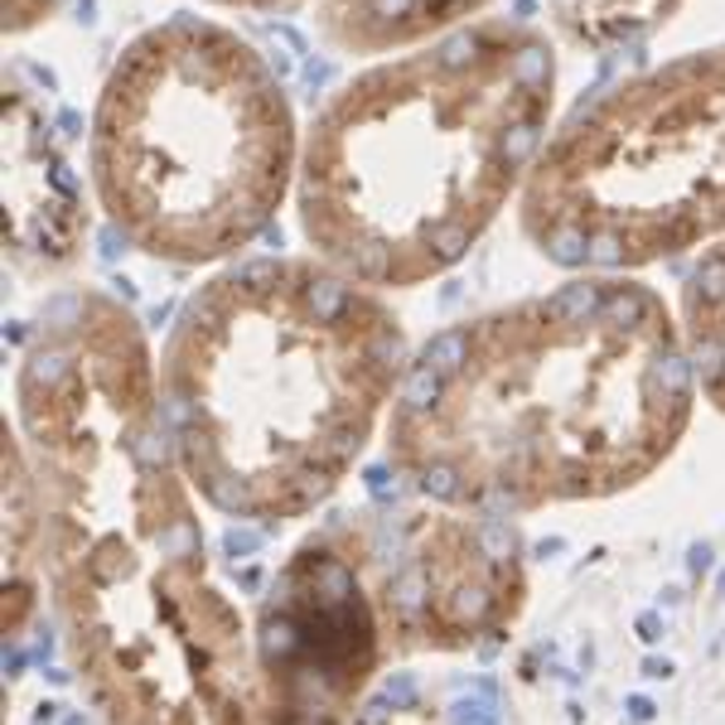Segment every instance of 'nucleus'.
I'll return each instance as SVG.
<instances>
[{"label":"nucleus","instance_id":"obj_4","mask_svg":"<svg viewBox=\"0 0 725 725\" xmlns=\"http://www.w3.org/2000/svg\"><path fill=\"white\" fill-rule=\"evenodd\" d=\"M296 169L281 77L247 39L179 15L141 34L92 122V179L141 252L204 267L267 228Z\"/></svg>","mask_w":725,"mask_h":725},{"label":"nucleus","instance_id":"obj_8","mask_svg":"<svg viewBox=\"0 0 725 725\" xmlns=\"http://www.w3.org/2000/svg\"><path fill=\"white\" fill-rule=\"evenodd\" d=\"M687 363L692 377L716 406H725V247L711 252L687 271Z\"/></svg>","mask_w":725,"mask_h":725},{"label":"nucleus","instance_id":"obj_6","mask_svg":"<svg viewBox=\"0 0 725 725\" xmlns=\"http://www.w3.org/2000/svg\"><path fill=\"white\" fill-rule=\"evenodd\" d=\"M261 663L281 672L271 725H334L339 702L373 663V619L344 557L305 547L281 576V604L261 624Z\"/></svg>","mask_w":725,"mask_h":725},{"label":"nucleus","instance_id":"obj_5","mask_svg":"<svg viewBox=\"0 0 725 725\" xmlns=\"http://www.w3.org/2000/svg\"><path fill=\"white\" fill-rule=\"evenodd\" d=\"M527 232L566 271H624L725 232V49L580 102L527 184Z\"/></svg>","mask_w":725,"mask_h":725},{"label":"nucleus","instance_id":"obj_9","mask_svg":"<svg viewBox=\"0 0 725 725\" xmlns=\"http://www.w3.org/2000/svg\"><path fill=\"white\" fill-rule=\"evenodd\" d=\"M214 6H252V10H290L296 0H214Z\"/></svg>","mask_w":725,"mask_h":725},{"label":"nucleus","instance_id":"obj_3","mask_svg":"<svg viewBox=\"0 0 725 725\" xmlns=\"http://www.w3.org/2000/svg\"><path fill=\"white\" fill-rule=\"evenodd\" d=\"M557 59L537 34L474 24L353 77L314 116L300 228L359 286L455 267L537 160Z\"/></svg>","mask_w":725,"mask_h":725},{"label":"nucleus","instance_id":"obj_7","mask_svg":"<svg viewBox=\"0 0 725 725\" xmlns=\"http://www.w3.org/2000/svg\"><path fill=\"white\" fill-rule=\"evenodd\" d=\"M44 116L30 92L6 97V208H10V252L24 267H63L73 261L87 232L83 189L69 160L44 136Z\"/></svg>","mask_w":725,"mask_h":725},{"label":"nucleus","instance_id":"obj_1","mask_svg":"<svg viewBox=\"0 0 725 725\" xmlns=\"http://www.w3.org/2000/svg\"><path fill=\"white\" fill-rule=\"evenodd\" d=\"M692 382L649 286L580 276L421 349L397 397V459L426 498L484 518L619 489L677 441Z\"/></svg>","mask_w":725,"mask_h":725},{"label":"nucleus","instance_id":"obj_2","mask_svg":"<svg viewBox=\"0 0 725 725\" xmlns=\"http://www.w3.org/2000/svg\"><path fill=\"white\" fill-rule=\"evenodd\" d=\"M402 377V324L353 276L257 257L184 305L160 421L208 504L281 522L334 494Z\"/></svg>","mask_w":725,"mask_h":725}]
</instances>
